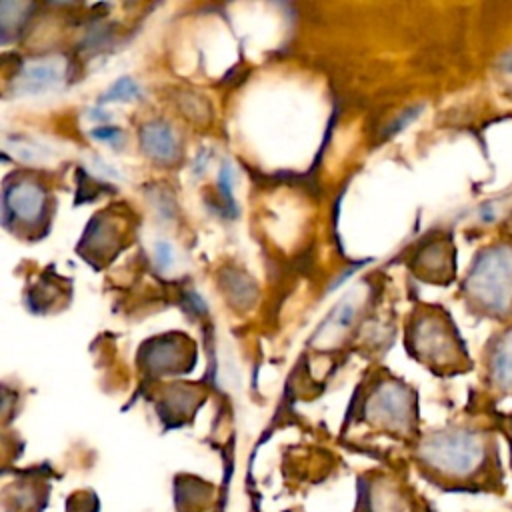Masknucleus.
Here are the masks:
<instances>
[{"instance_id": "obj_2", "label": "nucleus", "mask_w": 512, "mask_h": 512, "mask_svg": "<svg viewBox=\"0 0 512 512\" xmlns=\"http://www.w3.org/2000/svg\"><path fill=\"white\" fill-rule=\"evenodd\" d=\"M484 456L482 440L466 430L438 432L422 446V458L444 474L464 476L478 468Z\"/></svg>"}, {"instance_id": "obj_7", "label": "nucleus", "mask_w": 512, "mask_h": 512, "mask_svg": "<svg viewBox=\"0 0 512 512\" xmlns=\"http://www.w3.org/2000/svg\"><path fill=\"white\" fill-rule=\"evenodd\" d=\"M416 346L422 354L430 356V358H440V356H448V352H452V340L450 334L446 332L444 324L436 322V320H426L418 324L416 330Z\"/></svg>"}, {"instance_id": "obj_9", "label": "nucleus", "mask_w": 512, "mask_h": 512, "mask_svg": "<svg viewBox=\"0 0 512 512\" xmlns=\"http://www.w3.org/2000/svg\"><path fill=\"white\" fill-rule=\"evenodd\" d=\"M492 378L494 382L512 392V332H508L496 346V350L492 352Z\"/></svg>"}, {"instance_id": "obj_6", "label": "nucleus", "mask_w": 512, "mask_h": 512, "mask_svg": "<svg viewBox=\"0 0 512 512\" xmlns=\"http://www.w3.org/2000/svg\"><path fill=\"white\" fill-rule=\"evenodd\" d=\"M140 142L146 154L156 160L168 162L176 156V138L168 124L164 122H150L140 130Z\"/></svg>"}, {"instance_id": "obj_14", "label": "nucleus", "mask_w": 512, "mask_h": 512, "mask_svg": "<svg viewBox=\"0 0 512 512\" xmlns=\"http://www.w3.org/2000/svg\"><path fill=\"white\" fill-rule=\"evenodd\" d=\"M90 134H92V138H96L108 146H120V142H122V130L116 126H96Z\"/></svg>"}, {"instance_id": "obj_10", "label": "nucleus", "mask_w": 512, "mask_h": 512, "mask_svg": "<svg viewBox=\"0 0 512 512\" xmlns=\"http://www.w3.org/2000/svg\"><path fill=\"white\" fill-rule=\"evenodd\" d=\"M6 150L12 156H16V158H20L24 162H40V160L50 158V154H52L48 146H42V144L32 142V140H20V138L8 140L6 142Z\"/></svg>"}, {"instance_id": "obj_1", "label": "nucleus", "mask_w": 512, "mask_h": 512, "mask_svg": "<svg viewBox=\"0 0 512 512\" xmlns=\"http://www.w3.org/2000/svg\"><path fill=\"white\" fill-rule=\"evenodd\" d=\"M466 290L490 312L512 308V246L486 248L470 268Z\"/></svg>"}, {"instance_id": "obj_11", "label": "nucleus", "mask_w": 512, "mask_h": 512, "mask_svg": "<svg viewBox=\"0 0 512 512\" xmlns=\"http://www.w3.org/2000/svg\"><path fill=\"white\" fill-rule=\"evenodd\" d=\"M140 98V88L138 84L124 76V78H118L110 88L108 92L104 94L102 102H132V100H138Z\"/></svg>"}, {"instance_id": "obj_4", "label": "nucleus", "mask_w": 512, "mask_h": 512, "mask_svg": "<svg viewBox=\"0 0 512 512\" xmlns=\"http://www.w3.org/2000/svg\"><path fill=\"white\" fill-rule=\"evenodd\" d=\"M62 78H64V70L60 60L42 58V60L28 62L16 76V94L36 96V94L52 92L62 84Z\"/></svg>"}, {"instance_id": "obj_13", "label": "nucleus", "mask_w": 512, "mask_h": 512, "mask_svg": "<svg viewBox=\"0 0 512 512\" xmlns=\"http://www.w3.org/2000/svg\"><path fill=\"white\" fill-rule=\"evenodd\" d=\"M154 262L158 266V270H170L176 262V252L174 246L168 240H158L154 244Z\"/></svg>"}, {"instance_id": "obj_15", "label": "nucleus", "mask_w": 512, "mask_h": 512, "mask_svg": "<svg viewBox=\"0 0 512 512\" xmlns=\"http://www.w3.org/2000/svg\"><path fill=\"white\" fill-rule=\"evenodd\" d=\"M92 164H94V168H96V174H98V176H106V178H114V180H118V178H120V172H118L114 166L106 164L102 158H94V160H92Z\"/></svg>"}, {"instance_id": "obj_5", "label": "nucleus", "mask_w": 512, "mask_h": 512, "mask_svg": "<svg viewBox=\"0 0 512 512\" xmlns=\"http://www.w3.org/2000/svg\"><path fill=\"white\" fill-rule=\"evenodd\" d=\"M410 398L398 384H384L372 398V412L386 422H400L408 416Z\"/></svg>"}, {"instance_id": "obj_3", "label": "nucleus", "mask_w": 512, "mask_h": 512, "mask_svg": "<svg viewBox=\"0 0 512 512\" xmlns=\"http://www.w3.org/2000/svg\"><path fill=\"white\" fill-rule=\"evenodd\" d=\"M44 190L32 180H14L4 192V216L14 220L34 222L44 210Z\"/></svg>"}, {"instance_id": "obj_8", "label": "nucleus", "mask_w": 512, "mask_h": 512, "mask_svg": "<svg viewBox=\"0 0 512 512\" xmlns=\"http://www.w3.org/2000/svg\"><path fill=\"white\" fill-rule=\"evenodd\" d=\"M356 310H358L356 292H348V294L336 304V308L330 312V316L324 320V324H322L320 330L316 332V338H318V340H326V338L340 336L344 330L350 328Z\"/></svg>"}, {"instance_id": "obj_12", "label": "nucleus", "mask_w": 512, "mask_h": 512, "mask_svg": "<svg viewBox=\"0 0 512 512\" xmlns=\"http://www.w3.org/2000/svg\"><path fill=\"white\" fill-rule=\"evenodd\" d=\"M234 182H236L234 166H232L230 162H224V164H222V168H220V174H218V188H220L222 198L228 202V206H230L232 210L236 208V204H234V196H232Z\"/></svg>"}]
</instances>
